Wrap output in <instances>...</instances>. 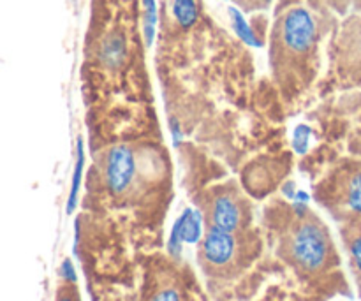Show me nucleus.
Wrapping results in <instances>:
<instances>
[{"label":"nucleus","mask_w":361,"mask_h":301,"mask_svg":"<svg viewBox=\"0 0 361 301\" xmlns=\"http://www.w3.org/2000/svg\"><path fill=\"white\" fill-rule=\"evenodd\" d=\"M330 252L326 231L317 222H303L291 238V256L300 268L307 271L319 270Z\"/></svg>","instance_id":"nucleus-1"},{"label":"nucleus","mask_w":361,"mask_h":301,"mask_svg":"<svg viewBox=\"0 0 361 301\" xmlns=\"http://www.w3.org/2000/svg\"><path fill=\"white\" fill-rule=\"evenodd\" d=\"M104 176L113 194L126 192L136 176V159L133 150L127 147L111 148L106 157Z\"/></svg>","instance_id":"nucleus-2"},{"label":"nucleus","mask_w":361,"mask_h":301,"mask_svg":"<svg viewBox=\"0 0 361 301\" xmlns=\"http://www.w3.org/2000/svg\"><path fill=\"white\" fill-rule=\"evenodd\" d=\"M236 250V242L233 233L219 228H210L203 238L201 254L214 266H224L233 259Z\"/></svg>","instance_id":"nucleus-3"},{"label":"nucleus","mask_w":361,"mask_h":301,"mask_svg":"<svg viewBox=\"0 0 361 301\" xmlns=\"http://www.w3.org/2000/svg\"><path fill=\"white\" fill-rule=\"evenodd\" d=\"M210 214V228L224 229V231L229 233H235L238 229L240 221H242L238 204L228 196H219L212 204Z\"/></svg>","instance_id":"nucleus-4"},{"label":"nucleus","mask_w":361,"mask_h":301,"mask_svg":"<svg viewBox=\"0 0 361 301\" xmlns=\"http://www.w3.org/2000/svg\"><path fill=\"white\" fill-rule=\"evenodd\" d=\"M176 233H178L180 240L185 243H197L203 235V217L197 210L192 208H187L182 215H180L178 221L173 226Z\"/></svg>","instance_id":"nucleus-5"},{"label":"nucleus","mask_w":361,"mask_h":301,"mask_svg":"<svg viewBox=\"0 0 361 301\" xmlns=\"http://www.w3.org/2000/svg\"><path fill=\"white\" fill-rule=\"evenodd\" d=\"M228 14L229 18H231V25L233 28H235L236 35L240 37V41H243L249 46H256V48H261V46L264 44L263 39L249 27V23L245 21L243 14L240 13V9H236V7H228Z\"/></svg>","instance_id":"nucleus-6"},{"label":"nucleus","mask_w":361,"mask_h":301,"mask_svg":"<svg viewBox=\"0 0 361 301\" xmlns=\"http://www.w3.org/2000/svg\"><path fill=\"white\" fill-rule=\"evenodd\" d=\"M83 168H85V145H83V137H78L76 143V166H74V176H73V183H71V194H69V201H67V214H73L74 208H76L78 203V192H80V185H81V176H83Z\"/></svg>","instance_id":"nucleus-7"},{"label":"nucleus","mask_w":361,"mask_h":301,"mask_svg":"<svg viewBox=\"0 0 361 301\" xmlns=\"http://www.w3.org/2000/svg\"><path fill=\"white\" fill-rule=\"evenodd\" d=\"M143 4V35L147 46H152L157 27V4L155 0H141Z\"/></svg>","instance_id":"nucleus-8"},{"label":"nucleus","mask_w":361,"mask_h":301,"mask_svg":"<svg viewBox=\"0 0 361 301\" xmlns=\"http://www.w3.org/2000/svg\"><path fill=\"white\" fill-rule=\"evenodd\" d=\"M310 136H312V129L309 125H305V123L296 125L295 133H293V148H295L296 154L303 155L309 150Z\"/></svg>","instance_id":"nucleus-9"},{"label":"nucleus","mask_w":361,"mask_h":301,"mask_svg":"<svg viewBox=\"0 0 361 301\" xmlns=\"http://www.w3.org/2000/svg\"><path fill=\"white\" fill-rule=\"evenodd\" d=\"M348 204L353 211L361 215V171L353 176L348 187Z\"/></svg>","instance_id":"nucleus-10"},{"label":"nucleus","mask_w":361,"mask_h":301,"mask_svg":"<svg viewBox=\"0 0 361 301\" xmlns=\"http://www.w3.org/2000/svg\"><path fill=\"white\" fill-rule=\"evenodd\" d=\"M150 301H182V296L178 295V291L173 288H166L162 291H159Z\"/></svg>","instance_id":"nucleus-11"},{"label":"nucleus","mask_w":361,"mask_h":301,"mask_svg":"<svg viewBox=\"0 0 361 301\" xmlns=\"http://www.w3.org/2000/svg\"><path fill=\"white\" fill-rule=\"evenodd\" d=\"M169 130H171L173 145H175V147H178V145L183 141V133H182V127H180L178 120H176L175 116H171V118H169Z\"/></svg>","instance_id":"nucleus-12"},{"label":"nucleus","mask_w":361,"mask_h":301,"mask_svg":"<svg viewBox=\"0 0 361 301\" xmlns=\"http://www.w3.org/2000/svg\"><path fill=\"white\" fill-rule=\"evenodd\" d=\"M60 274L66 278L67 282H76V274H74V266L71 263V259H66L62 263V268H60Z\"/></svg>","instance_id":"nucleus-13"},{"label":"nucleus","mask_w":361,"mask_h":301,"mask_svg":"<svg viewBox=\"0 0 361 301\" xmlns=\"http://www.w3.org/2000/svg\"><path fill=\"white\" fill-rule=\"evenodd\" d=\"M351 252H353V259H355L356 268L361 271V236L355 240V243H353L351 247Z\"/></svg>","instance_id":"nucleus-14"},{"label":"nucleus","mask_w":361,"mask_h":301,"mask_svg":"<svg viewBox=\"0 0 361 301\" xmlns=\"http://www.w3.org/2000/svg\"><path fill=\"white\" fill-rule=\"evenodd\" d=\"M242 7H264L267 4H270V0H235Z\"/></svg>","instance_id":"nucleus-15"},{"label":"nucleus","mask_w":361,"mask_h":301,"mask_svg":"<svg viewBox=\"0 0 361 301\" xmlns=\"http://www.w3.org/2000/svg\"><path fill=\"white\" fill-rule=\"evenodd\" d=\"M296 192H298V190H296L295 183H293V182H288L284 187H282V194H284L288 199H295Z\"/></svg>","instance_id":"nucleus-16"},{"label":"nucleus","mask_w":361,"mask_h":301,"mask_svg":"<svg viewBox=\"0 0 361 301\" xmlns=\"http://www.w3.org/2000/svg\"><path fill=\"white\" fill-rule=\"evenodd\" d=\"M293 201H300V203H309L310 196L305 192V190H298V192H296V197Z\"/></svg>","instance_id":"nucleus-17"},{"label":"nucleus","mask_w":361,"mask_h":301,"mask_svg":"<svg viewBox=\"0 0 361 301\" xmlns=\"http://www.w3.org/2000/svg\"><path fill=\"white\" fill-rule=\"evenodd\" d=\"M59 301H73V298H71V296H62Z\"/></svg>","instance_id":"nucleus-18"}]
</instances>
